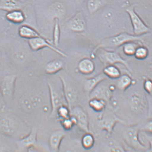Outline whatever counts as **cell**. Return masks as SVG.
I'll return each mask as SVG.
<instances>
[{
    "label": "cell",
    "mask_w": 152,
    "mask_h": 152,
    "mask_svg": "<svg viewBox=\"0 0 152 152\" xmlns=\"http://www.w3.org/2000/svg\"><path fill=\"white\" fill-rule=\"evenodd\" d=\"M131 41L140 42L144 43V40L140 36L123 32L117 35L106 38L103 40L93 50L99 48H115L121 46L125 43Z\"/></svg>",
    "instance_id": "cell-1"
},
{
    "label": "cell",
    "mask_w": 152,
    "mask_h": 152,
    "mask_svg": "<svg viewBox=\"0 0 152 152\" xmlns=\"http://www.w3.org/2000/svg\"><path fill=\"white\" fill-rule=\"evenodd\" d=\"M92 54H96L99 60L103 64L113 65L116 64H121L129 70H131L128 62L116 52L109 51L105 48H100L92 52Z\"/></svg>",
    "instance_id": "cell-2"
},
{
    "label": "cell",
    "mask_w": 152,
    "mask_h": 152,
    "mask_svg": "<svg viewBox=\"0 0 152 152\" xmlns=\"http://www.w3.org/2000/svg\"><path fill=\"white\" fill-rule=\"evenodd\" d=\"M134 5L129 7L126 10L130 19L134 35L140 36L142 35L151 32V29L136 13Z\"/></svg>",
    "instance_id": "cell-3"
},
{
    "label": "cell",
    "mask_w": 152,
    "mask_h": 152,
    "mask_svg": "<svg viewBox=\"0 0 152 152\" xmlns=\"http://www.w3.org/2000/svg\"><path fill=\"white\" fill-rule=\"evenodd\" d=\"M17 78L16 75H7L3 78L1 82L0 92L6 102H11L13 99Z\"/></svg>",
    "instance_id": "cell-4"
},
{
    "label": "cell",
    "mask_w": 152,
    "mask_h": 152,
    "mask_svg": "<svg viewBox=\"0 0 152 152\" xmlns=\"http://www.w3.org/2000/svg\"><path fill=\"white\" fill-rule=\"evenodd\" d=\"M139 131L138 126H129L123 134V137L129 146L133 149L141 151L145 150L146 148L140 140Z\"/></svg>",
    "instance_id": "cell-5"
},
{
    "label": "cell",
    "mask_w": 152,
    "mask_h": 152,
    "mask_svg": "<svg viewBox=\"0 0 152 152\" xmlns=\"http://www.w3.org/2000/svg\"><path fill=\"white\" fill-rule=\"evenodd\" d=\"M70 116L76 121V125L86 133L89 132V120L88 115L83 107L73 106L70 109Z\"/></svg>",
    "instance_id": "cell-6"
},
{
    "label": "cell",
    "mask_w": 152,
    "mask_h": 152,
    "mask_svg": "<svg viewBox=\"0 0 152 152\" xmlns=\"http://www.w3.org/2000/svg\"><path fill=\"white\" fill-rule=\"evenodd\" d=\"M129 104L132 111L139 114L144 113L148 109V103L146 97L136 92L132 93L130 95Z\"/></svg>",
    "instance_id": "cell-7"
},
{
    "label": "cell",
    "mask_w": 152,
    "mask_h": 152,
    "mask_svg": "<svg viewBox=\"0 0 152 152\" xmlns=\"http://www.w3.org/2000/svg\"><path fill=\"white\" fill-rule=\"evenodd\" d=\"M28 43L30 48L34 51H38L44 48H48L56 52L62 57H66L67 56L65 53L56 48L54 45H52L51 43L41 36L28 39Z\"/></svg>",
    "instance_id": "cell-8"
},
{
    "label": "cell",
    "mask_w": 152,
    "mask_h": 152,
    "mask_svg": "<svg viewBox=\"0 0 152 152\" xmlns=\"http://www.w3.org/2000/svg\"><path fill=\"white\" fill-rule=\"evenodd\" d=\"M48 86L49 90L50 104L51 106V111L50 117L51 118L56 115L57 110L60 106L62 105L67 104L64 96H62L56 90L55 87L50 82H48Z\"/></svg>",
    "instance_id": "cell-9"
},
{
    "label": "cell",
    "mask_w": 152,
    "mask_h": 152,
    "mask_svg": "<svg viewBox=\"0 0 152 152\" xmlns=\"http://www.w3.org/2000/svg\"><path fill=\"white\" fill-rule=\"evenodd\" d=\"M62 83L63 95L70 110L73 106L77 99V93L72 86L64 77L59 76Z\"/></svg>",
    "instance_id": "cell-10"
},
{
    "label": "cell",
    "mask_w": 152,
    "mask_h": 152,
    "mask_svg": "<svg viewBox=\"0 0 152 152\" xmlns=\"http://www.w3.org/2000/svg\"><path fill=\"white\" fill-rule=\"evenodd\" d=\"M68 27L75 32H84L87 28V22L84 15L81 12L75 14L68 22Z\"/></svg>",
    "instance_id": "cell-11"
},
{
    "label": "cell",
    "mask_w": 152,
    "mask_h": 152,
    "mask_svg": "<svg viewBox=\"0 0 152 152\" xmlns=\"http://www.w3.org/2000/svg\"><path fill=\"white\" fill-rule=\"evenodd\" d=\"M113 91L110 88V85L102 83V81L98 85L90 94V98H97L104 99L106 102L111 99Z\"/></svg>",
    "instance_id": "cell-12"
},
{
    "label": "cell",
    "mask_w": 152,
    "mask_h": 152,
    "mask_svg": "<svg viewBox=\"0 0 152 152\" xmlns=\"http://www.w3.org/2000/svg\"><path fill=\"white\" fill-rule=\"evenodd\" d=\"M121 121L120 118H117L114 115L108 114L104 115L99 120V126L101 128L106 130L108 134L112 132L115 125L118 122Z\"/></svg>",
    "instance_id": "cell-13"
},
{
    "label": "cell",
    "mask_w": 152,
    "mask_h": 152,
    "mask_svg": "<svg viewBox=\"0 0 152 152\" xmlns=\"http://www.w3.org/2000/svg\"><path fill=\"white\" fill-rule=\"evenodd\" d=\"M37 142V130L32 129L27 135L17 141L19 147L23 149H28L35 145Z\"/></svg>",
    "instance_id": "cell-14"
},
{
    "label": "cell",
    "mask_w": 152,
    "mask_h": 152,
    "mask_svg": "<svg viewBox=\"0 0 152 152\" xmlns=\"http://www.w3.org/2000/svg\"><path fill=\"white\" fill-rule=\"evenodd\" d=\"M65 135V132L61 130H56L52 133L49 139V145L51 151H59L61 143Z\"/></svg>",
    "instance_id": "cell-15"
},
{
    "label": "cell",
    "mask_w": 152,
    "mask_h": 152,
    "mask_svg": "<svg viewBox=\"0 0 152 152\" xmlns=\"http://www.w3.org/2000/svg\"><path fill=\"white\" fill-rule=\"evenodd\" d=\"M107 77L102 73L96 75L93 77L86 80L83 85V88L85 91L90 94V92L101 83L107 79Z\"/></svg>",
    "instance_id": "cell-16"
},
{
    "label": "cell",
    "mask_w": 152,
    "mask_h": 152,
    "mask_svg": "<svg viewBox=\"0 0 152 152\" xmlns=\"http://www.w3.org/2000/svg\"><path fill=\"white\" fill-rule=\"evenodd\" d=\"M24 5L20 0H0V10L9 12L21 10Z\"/></svg>",
    "instance_id": "cell-17"
},
{
    "label": "cell",
    "mask_w": 152,
    "mask_h": 152,
    "mask_svg": "<svg viewBox=\"0 0 152 152\" xmlns=\"http://www.w3.org/2000/svg\"><path fill=\"white\" fill-rule=\"evenodd\" d=\"M6 20L8 21L15 24H21L25 21L26 15L21 10H17L9 12L6 15Z\"/></svg>",
    "instance_id": "cell-18"
},
{
    "label": "cell",
    "mask_w": 152,
    "mask_h": 152,
    "mask_svg": "<svg viewBox=\"0 0 152 152\" xmlns=\"http://www.w3.org/2000/svg\"><path fill=\"white\" fill-rule=\"evenodd\" d=\"M0 129L7 135H12L16 130V125L11 119L4 117L0 119Z\"/></svg>",
    "instance_id": "cell-19"
},
{
    "label": "cell",
    "mask_w": 152,
    "mask_h": 152,
    "mask_svg": "<svg viewBox=\"0 0 152 152\" xmlns=\"http://www.w3.org/2000/svg\"><path fill=\"white\" fill-rule=\"evenodd\" d=\"M20 104L23 109L26 111L33 110L37 107L40 102L39 98L34 96H24L21 99Z\"/></svg>",
    "instance_id": "cell-20"
},
{
    "label": "cell",
    "mask_w": 152,
    "mask_h": 152,
    "mask_svg": "<svg viewBox=\"0 0 152 152\" xmlns=\"http://www.w3.org/2000/svg\"><path fill=\"white\" fill-rule=\"evenodd\" d=\"M78 69L83 75L91 74L95 69V65L91 59L85 58L80 61L78 64Z\"/></svg>",
    "instance_id": "cell-21"
},
{
    "label": "cell",
    "mask_w": 152,
    "mask_h": 152,
    "mask_svg": "<svg viewBox=\"0 0 152 152\" xmlns=\"http://www.w3.org/2000/svg\"><path fill=\"white\" fill-rule=\"evenodd\" d=\"M18 34L20 37L28 39L41 36L34 28L27 25L20 26L18 29Z\"/></svg>",
    "instance_id": "cell-22"
},
{
    "label": "cell",
    "mask_w": 152,
    "mask_h": 152,
    "mask_svg": "<svg viewBox=\"0 0 152 152\" xmlns=\"http://www.w3.org/2000/svg\"><path fill=\"white\" fill-rule=\"evenodd\" d=\"M50 15L55 18H59L65 14L66 8L64 5L62 3L56 2L52 4L48 10Z\"/></svg>",
    "instance_id": "cell-23"
},
{
    "label": "cell",
    "mask_w": 152,
    "mask_h": 152,
    "mask_svg": "<svg viewBox=\"0 0 152 152\" xmlns=\"http://www.w3.org/2000/svg\"><path fill=\"white\" fill-rule=\"evenodd\" d=\"M64 67V63L62 61L55 60L51 61L47 64L45 66V72L48 74L53 75L58 72Z\"/></svg>",
    "instance_id": "cell-24"
},
{
    "label": "cell",
    "mask_w": 152,
    "mask_h": 152,
    "mask_svg": "<svg viewBox=\"0 0 152 152\" xmlns=\"http://www.w3.org/2000/svg\"><path fill=\"white\" fill-rule=\"evenodd\" d=\"M89 106L94 111L97 113L101 112L105 109L106 102L104 99L92 98L90 99L88 102Z\"/></svg>",
    "instance_id": "cell-25"
},
{
    "label": "cell",
    "mask_w": 152,
    "mask_h": 152,
    "mask_svg": "<svg viewBox=\"0 0 152 152\" xmlns=\"http://www.w3.org/2000/svg\"><path fill=\"white\" fill-rule=\"evenodd\" d=\"M103 73L107 77L117 79L121 76L120 69L114 65H109L103 69Z\"/></svg>",
    "instance_id": "cell-26"
},
{
    "label": "cell",
    "mask_w": 152,
    "mask_h": 152,
    "mask_svg": "<svg viewBox=\"0 0 152 152\" xmlns=\"http://www.w3.org/2000/svg\"><path fill=\"white\" fill-rule=\"evenodd\" d=\"M118 86L119 89L122 91H125L132 84V78L127 75H121L118 78Z\"/></svg>",
    "instance_id": "cell-27"
},
{
    "label": "cell",
    "mask_w": 152,
    "mask_h": 152,
    "mask_svg": "<svg viewBox=\"0 0 152 152\" xmlns=\"http://www.w3.org/2000/svg\"><path fill=\"white\" fill-rule=\"evenodd\" d=\"M136 42L137 41L129 42L123 45V51L126 55L129 56H134L136 49L140 45H142L139 44L142 43H137Z\"/></svg>",
    "instance_id": "cell-28"
},
{
    "label": "cell",
    "mask_w": 152,
    "mask_h": 152,
    "mask_svg": "<svg viewBox=\"0 0 152 152\" xmlns=\"http://www.w3.org/2000/svg\"><path fill=\"white\" fill-rule=\"evenodd\" d=\"M81 144L84 149L90 150L93 147L95 144V138L90 133L87 132L82 138Z\"/></svg>",
    "instance_id": "cell-29"
},
{
    "label": "cell",
    "mask_w": 152,
    "mask_h": 152,
    "mask_svg": "<svg viewBox=\"0 0 152 152\" xmlns=\"http://www.w3.org/2000/svg\"><path fill=\"white\" fill-rule=\"evenodd\" d=\"M56 115L59 121L70 116V110L67 105L60 106L57 110Z\"/></svg>",
    "instance_id": "cell-30"
},
{
    "label": "cell",
    "mask_w": 152,
    "mask_h": 152,
    "mask_svg": "<svg viewBox=\"0 0 152 152\" xmlns=\"http://www.w3.org/2000/svg\"><path fill=\"white\" fill-rule=\"evenodd\" d=\"M53 32V41L54 46H58L60 38V29L59 27V19L55 18Z\"/></svg>",
    "instance_id": "cell-31"
},
{
    "label": "cell",
    "mask_w": 152,
    "mask_h": 152,
    "mask_svg": "<svg viewBox=\"0 0 152 152\" xmlns=\"http://www.w3.org/2000/svg\"><path fill=\"white\" fill-rule=\"evenodd\" d=\"M148 55L149 51L147 48L140 45L136 49L134 56L138 60H144L148 57Z\"/></svg>",
    "instance_id": "cell-32"
},
{
    "label": "cell",
    "mask_w": 152,
    "mask_h": 152,
    "mask_svg": "<svg viewBox=\"0 0 152 152\" xmlns=\"http://www.w3.org/2000/svg\"><path fill=\"white\" fill-rule=\"evenodd\" d=\"M101 0H88L87 6L88 11L91 14L95 13L102 5Z\"/></svg>",
    "instance_id": "cell-33"
},
{
    "label": "cell",
    "mask_w": 152,
    "mask_h": 152,
    "mask_svg": "<svg viewBox=\"0 0 152 152\" xmlns=\"http://www.w3.org/2000/svg\"><path fill=\"white\" fill-rule=\"evenodd\" d=\"M63 128L65 131H69L72 129L75 124L73 122L72 118L70 116L69 118L60 121Z\"/></svg>",
    "instance_id": "cell-34"
},
{
    "label": "cell",
    "mask_w": 152,
    "mask_h": 152,
    "mask_svg": "<svg viewBox=\"0 0 152 152\" xmlns=\"http://www.w3.org/2000/svg\"><path fill=\"white\" fill-rule=\"evenodd\" d=\"M144 88L145 91L147 93L151 95L152 93V83L151 80L146 79L144 82Z\"/></svg>",
    "instance_id": "cell-35"
},
{
    "label": "cell",
    "mask_w": 152,
    "mask_h": 152,
    "mask_svg": "<svg viewBox=\"0 0 152 152\" xmlns=\"http://www.w3.org/2000/svg\"><path fill=\"white\" fill-rule=\"evenodd\" d=\"M145 130L146 132L151 133L152 132V122L150 121L146 125V126L145 127Z\"/></svg>",
    "instance_id": "cell-36"
},
{
    "label": "cell",
    "mask_w": 152,
    "mask_h": 152,
    "mask_svg": "<svg viewBox=\"0 0 152 152\" xmlns=\"http://www.w3.org/2000/svg\"><path fill=\"white\" fill-rule=\"evenodd\" d=\"M78 3H81L83 2L84 0H76Z\"/></svg>",
    "instance_id": "cell-37"
},
{
    "label": "cell",
    "mask_w": 152,
    "mask_h": 152,
    "mask_svg": "<svg viewBox=\"0 0 152 152\" xmlns=\"http://www.w3.org/2000/svg\"><path fill=\"white\" fill-rule=\"evenodd\" d=\"M1 51H0V63H1Z\"/></svg>",
    "instance_id": "cell-38"
}]
</instances>
